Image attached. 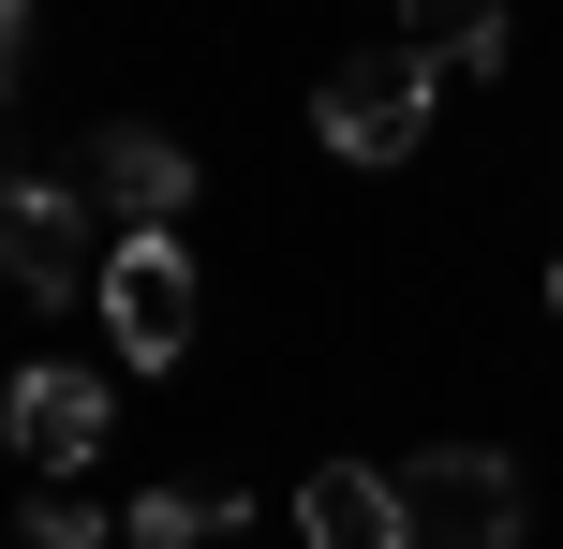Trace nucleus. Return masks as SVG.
<instances>
[{
  "instance_id": "1",
  "label": "nucleus",
  "mask_w": 563,
  "mask_h": 549,
  "mask_svg": "<svg viewBox=\"0 0 563 549\" xmlns=\"http://www.w3.org/2000/svg\"><path fill=\"white\" fill-rule=\"evenodd\" d=\"M430 105H445V75H430L416 45H356V59H327V89H311V134H327V164H416Z\"/></svg>"
},
{
  "instance_id": "2",
  "label": "nucleus",
  "mask_w": 563,
  "mask_h": 549,
  "mask_svg": "<svg viewBox=\"0 0 563 549\" xmlns=\"http://www.w3.org/2000/svg\"><path fill=\"white\" fill-rule=\"evenodd\" d=\"M194 327H208L194 238H119V253H104V342L134 356V372H178V356H194Z\"/></svg>"
},
{
  "instance_id": "3",
  "label": "nucleus",
  "mask_w": 563,
  "mask_h": 549,
  "mask_svg": "<svg viewBox=\"0 0 563 549\" xmlns=\"http://www.w3.org/2000/svg\"><path fill=\"white\" fill-rule=\"evenodd\" d=\"M400 505H416V549H505L519 535V461L505 446H430V461H400Z\"/></svg>"
},
{
  "instance_id": "4",
  "label": "nucleus",
  "mask_w": 563,
  "mask_h": 549,
  "mask_svg": "<svg viewBox=\"0 0 563 549\" xmlns=\"http://www.w3.org/2000/svg\"><path fill=\"white\" fill-rule=\"evenodd\" d=\"M0 267H15L30 312L104 297V253H89V194H75V178H15V208H0Z\"/></svg>"
},
{
  "instance_id": "5",
  "label": "nucleus",
  "mask_w": 563,
  "mask_h": 549,
  "mask_svg": "<svg viewBox=\"0 0 563 549\" xmlns=\"http://www.w3.org/2000/svg\"><path fill=\"white\" fill-rule=\"evenodd\" d=\"M75 164H89V208H119V238H178L194 223V149L148 134V119H104Z\"/></svg>"
},
{
  "instance_id": "6",
  "label": "nucleus",
  "mask_w": 563,
  "mask_h": 549,
  "mask_svg": "<svg viewBox=\"0 0 563 549\" xmlns=\"http://www.w3.org/2000/svg\"><path fill=\"white\" fill-rule=\"evenodd\" d=\"M0 431H15V461H30V475H89V446L119 431V402L75 372V356H30L15 402H0Z\"/></svg>"
},
{
  "instance_id": "7",
  "label": "nucleus",
  "mask_w": 563,
  "mask_h": 549,
  "mask_svg": "<svg viewBox=\"0 0 563 549\" xmlns=\"http://www.w3.org/2000/svg\"><path fill=\"white\" fill-rule=\"evenodd\" d=\"M297 535L311 549H416V505H400V475H371V461H311Z\"/></svg>"
},
{
  "instance_id": "8",
  "label": "nucleus",
  "mask_w": 563,
  "mask_h": 549,
  "mask_svg": "<svg viewBox=\"0 0 563 549\" xmlns=\"http://www.w3.org/2000/svg\"><path fill=\"white\" fill-rule=\"evenodd\" d=\"M400 45H416L430 75H489V59H505V0H416Z\"/></svg>"
},
{
  "instance_id": "9",
  "label": "nucleus",
  "mask_w": 563,
  "mask_h": 549,
  "mask_svg": "<svg viewBox=\"0 0 563 549\" xmlns=\"http://www.w3.org/2000/svg\"><path fill=\"white\" fill-rule=\"evenodd\" d=\"M238 520H253V505H238V491H148V505H134V520H119V535H134V549H223Z\"/></svg>"
},
{
  "instance_id": "10",
  "label": "nucleus",
  "mask_w": 563,
  "mask_h": 549,
  "mask_svg": "<svg viewBox=\"0 0 563 549\" xmlns=\"http://www.w3.org/2000/svg\"><path fill=\"white\" fill-rule=\"evenodd\" d=\"M15 535H30V549H89L104 520H89V491H75V475H45V491L15 505Z\"/></svg>"
},
{
  "instance_id": "11",
  "label": "nucleus",
  "mask_w": 563,
  "mask_h": 549,
  "mask_svg": "<svg viewBox=\"0 0 563 549\" xmlns=\"http://www.w3.org/2000/svg\"><path fill=\"white\" fill-rule=\"evenodd\" d=\"M549 312H563V267H549Z\"/></svg>"
},
{
  "instance_id": "12",
  "label": "nucleus",
  "mask_w": 563,
  "mask_h": 549,
  "mask_svg": "<svg viewBox=\"0 0 563 549\" xmlns=\"http://www.w3.org/2000/svg\"><path fill=\"white\" fill-rule=\"evenodd\" d=\"M386 15H416V0H386Z\"/></svg>"
}]
</instances>
